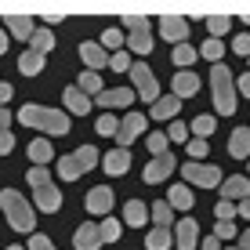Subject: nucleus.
<instances>
[{
    "mask_svg": "<svg viewBox=\"0 0 250 250\" xmlns=\"http://www.w3.org/2000/svg\"><path fill=\"white\" fill-rule=\"evenodd\" d=\"M15 120L25 127H37L44 134H69V113H58V109H47V105H22Z\"/></svg>",
    "mask_w": 250,
    "mask_h": 250,
    "instance_id": "nucleus-1",
    "label": "nucleus"
},
{
    "mask_svg": "<svg viewBox=\"0 0 250 250\" xmlns=\"http://www.w3.org/2000/svg\"><path fill=\"white\" fill-rule=\"evenodd\" d=\"M210 94H214V109H218V113H225V116L236 113L239 87H236V76L229 73V65H214L210 69Z\"/></svg>",
    "mask_w": 250,
    "mask_h": 250,
    "instance_id": "nucleus-2",
    "label": "nucleus"
},
{
    "mask_svg": "<svg viewBox=\"0 0 250 250\" xmlns=\"http://www.w3.org/2000/svg\"><path fill=\"white\" fill-rule=\"evenodd\" d=\"M0 207H4V214H7V221H11L15 232H29V236H33V229H37V214H33V207L22 200V192L4 188V192H0Z\"/></svg>",
    "mask_w": 250,
    "mask_h": 250,
    "instance_id": "nucleus-3",
    "label": "nucleus"
},
{
    "mask_svg": "<svg viewBox=\"0 0 250 250\" xmlns=\"http://www.w3.org/2000/svg\"><path fill=\"white\" fill-rule=\"evenodd\" d=\"M94 163H98V149H94V145H80L76 152H69V156L58 160V174H62L65 182H76L80 174L94 170Z\"/></svg>",
    "mask_w": 250,
    "mask_h": 250,
    "instance_id": "nucleus-4",
    "label": "nucleus"
},
{
    "mask_svg": "<svg viewBox=\"0 0 250 250\" xmlns=\"http://www.w3.org/2000/svg\"><path fill=\"white\" fill-rule=\"evenodd\" d=\"M131 83H134V94L142 102H149V105H156V102H160V83H156V76H152V69L145 62H134L131 65Z\"/></svg>",
    "mask_w": 250,
    "mask_h": 250,
    "instance_id": "nucleus-5",
    "label": "nucleus"
},
{
    "mask_svg": "<svg viewBox=\"0 0 250 250\" xmlns=\"http://www.w3.org/2000/svg\"><path fill=\"white\" fill-rule=\"evenodd\" d=\"M182 174H185V182H192L200 188H221V170L214 163H192L188 160L182 167Z\"/></svg>",
    "mask_w": 250,
    "mask_h": 250,
    "instance_id": "nucleus-6",
    "label": "nucleus"
},
{
    "mask_svg": "<svg viewBox=\"0 0 250 250\" xmlns=\"http://www.w3.org/2000/svg\"><path fill=\"white\" fill-rule=\"evenodd\" d=\"M160 37L167 40V44H185V37H188V22L182 19V15H163L160 19Z\"/></svg>",
    "mask_w": 250,
    "mask_h": 250,
    "instance_id": "nucleus-7",
    "label": "nucleus"
},
{
    "mask_svg": "<svg viewBox=\"0 0 250 250\" xmlns=\"http://www.w3.org/2000/svg\"><path fill=\"white\" fill-rule=\"evenodd\" d=\"M134 102V87H109V91H102L98 98H94V105L98 109H127Z\"/></svg>",
    "mask_w": 250,
    "mask_h": 250,
    "instance_id": "nucleus-8",
    "label": "nucleus"
},
{
    "mask_svg": "<svg viewBox=\"0 0 250 250\" xmlns=\"http://www.w3.org/2000/svg\"><path fill=\"white\" fill-rule=\"evenodd\" d=\"M218 200H229V203H243V200H250V178L247 174H232V178H225L221 182V196Z\"/></svg>",
    "mask_w": 250,
    "mask_h": 250,
    "instance_id": "nucleus-9",
    "label": "nucleus"
},
{
    "mask_svg": "<svg viewBox=\"0 0 250 250\" xmlns=\"http://www.w3.org/2000/svg\"><path fill=\"white\" fill-rule=\"evenodd\" d=\"M170 170H178V163H174V156L167 152V156H152V160H149V167L142 170V178H145L149 185H160L163 178L170 174Z\"/></svg>",
    "mask_w": 250,
    "mask_h": 250,
    "instance_id": "nucleus-10",
    "label": "nucleus"
},
{
    "mask_svg": "<svg viewBox=\"0 0 250 250\" xmlns=\"http://www.w3.org/2000/svg\"><path fill=\"white\" fill-rule=\"evenodd\" d=\"M80 58H83V65H87L91 73H98L102 65L113 62V55H109L102 44H94V40H83V44H80Z\"/></svg>",
    "mask_w": 250,
    "mask_h": 250,
    "instance_id": "nucleus-11",
    "label": "nucleus"
},
{
    "mask_svg": "<svg viewBox=\"0 0 250 250\" xmlns=\"http://www.w3.org/2000/svg\"><path fill=\"white\" fill-rule=\"evenodd\" d=\"M142 131H145V116H142V113H127L124 120H120V134H116L120 149H127V145H131Z\"/></svg>",
    "mask_w": 250,
    "mask_h": 250,
    "instance_id": "nucleus-12",
    "label": "nucleus"
},
{
    "mask_svg": "<svg viewBox=\"0 0 250 250\" xmlns=\"http://www.w3.org/2000/svg\"><path fill=\"white\" fill-rule=\"evenodd\" d=\"M196 243H200V225H196L192 218L178 221L174 225V247L178 250H196Z\"/></svg>",
    "mask_w": 250,
    "mask_h": 250,
    "instance_id": "nucleus-13",
    "label": "nucleus"
},
{
    "mask_svg": "<svg viewBox=\"0 0 250 250\" xmlns=\"http://www.w3.org/2000/svg\"><path fill=\"white\" fill-rule=\"evenodd\" d=\"M73 243H76V250H98L102 243H105V239H102V225H94V221H83V225L76 229Z\"/></svg>",
    "mask_w": 250,
    "mask_h": 250,
    "instance_id": "nucleus-14",
    "label": "nucleus"
},
{
    "mask_svg": "<svg viewBox=\"0 0 250 250\" xmlns=\"http://www.w3.org/2000/svg\"><path fill=\"white\" fill-rule=\"evenodd\" d=\"M196 91H200V76H196L192 69H182V73L170 80V94H174V98H192Z\"/></svg>",
    "mask_w": 250,
    "mask_h": 250,
    "instance_id": "nucleus-15",
    "label": "nucleus"
},
{
    "mask_svg": "<svg viewBox=\"0 0 250 250\" xmlns=\"http://www.w3.org/2000/svg\"><path fill=\"white\" fill-rule=\"evenodd\" d=\"M113 200H116L113 188H109V185H98V188H91V192H87V200H83V203H87L91 214H109V210H113Z\"/></svg>",
    "mask_w": 250,
    "mask_h": 250,
    "instance_id": "nucleus-16",
    "label": "nucleus"
},
{
    "mask_svg": "<svg viewBox=\"0 0 250 250\" xmlns=\"http://www.w3.org/2000/svg\"><path fill=\"white\" fill-rule=\"evenodd\" d=\"M4 25H7V33H11V37H19V40H33V33L40 29L29 15H7Z\"/></svg>",
    "mask_w": 250,
    "mask_h": 250,
    "instance_id": "nucleus-17",
    "label": "nucleus"
},
{
    "mask_svg": "<svg viewBox=\"0 0 250 250\" xmlns=\"http://www.w3.org/2000/svg\"><path fill=\"white\" fill-rule=\"evenodd\" d=\"M62 102H65V113H76V116H83V113H91V94H83L80 87H65L62 94Z\"/></svg>",
    "mask_w": 250,
    "mask_h": 250,
    "instance_id": "nucleus-18",
    "label": "nucleus"
},
{
    "mask_svg": "<svg viewBox=\"0 0 250 250\" xmlns=\"http://www.w3.org/2000/svg\"><path fill=\"white\" fill-rule=\"evenodd\" d=\"M33 200L44 214H55L58 207H62V192H58L55 185H44V188H33Z\"/></svg>",
    "mask_w": 250,
    "mask_h": 250,
    "instance_id": "nucleus-19",
    "label": "nucleus"
},
{
    "mask_svg": "<svg viewBox=\"0 0 250 250\" xmlns=\"http://www.w3.org/2000/svg\"><path fill=\"white\" fill-rule=\"evenodd\" d=\"M127 47H131V55H149L152 51V25H142V29L127 33Z\"/></svg>",
    "mask_w": 250,
    "mask_h": 250,
    "instance_id": "nucleus-20",
    "label": "nucleus"
},
{
    "mask_svg": "<svg viewBox=\"0 0 250 250\" xmlns=\"http://www.w3.org/2000/svg\"><path fill=\"white\" fill-rule=\"evenodd\" d=\"M102 163H105L109 174H127V170H131V152L127 149H109L105 156H102Z\"/></svg>",
    "mask_w": 250,
    "mask_h": 250,
    "instance_id": "nucleus-21",
    "label": "nucleus"
},
{
    "mask_svg": "<svg viewBox=\"0 0 250 250\" xmlns=\"http://www.w3.org/2000/svg\"><path fill=\"white\" fill-rule=\"evenodd\" d=\"M149 218H152V207H145L142 200H127V207H124V221H127V225L142 229Z\"/></svg>",
    "mask_w": 250,
    "mask_h": 250,
    "instance_id": "nucleus-22",
    "label": "nucleus"
},
{
    "mask_svg": "<svg viewBox=\"0 0 250 250\" xmlns=\"http://www.w3.org/2000/svg\"><path fill=\"white\" fill-rule=\"evenodd\" d=\"M229 152H232L236 160H247V156H250V127H236V131H232Z\"/></svg>",
    "mask_w": 250,
    "mask_h": 250,
    "instance_id": "nucleus-23",
    "label": "nucleus"
},
{
    "mask_svg": "<svg viewBox=\"0 0 250 250\" xmlns=\"http://www.w3.org/2000/svg\"><path fill=\"white\" fill-rule=\"evenodd\" d=\"M178 113H182V98H174V94H167V98H160L156 105H152V120H174Z\"/></svg>",
    "mask_w": 250,
    "mask_h": 250,
    "instance_id": "nucleus-24",
    "label": "nucleus"
},
{
    "mask_svg": "<svg viewBox=\"0 0 250 250\" xmlns=\"http://www.w3.org/2000/svg\"><path fill=\"white\" fill-rule=\"evenodd\" d=\"M152 225L156 229H174V207H170L167 200L152 203Z\"/></svg>",
    "mask_w": 250,
    "mask_h": 250,
    "instance_id": "nucleus-25",
    "label": "nucleus"
},
{
    "mask_svg": "<svg viewBox=\"0 0 250 250\" xmlns=\"http://www.w3.org/2000/svg\"><path fill=\"white\" fill-rule=\"evenodd\" d=\"M167 203L174 207V210H192V203H196V196L188 192V185H174L167 192Z\"/></svg>",
    "mask_w": 250,
    "mask_h": 250,
    "instance_id": "nucleus-26",
    "label": "nucleus"
},
{
    "mask_svg": "<svg viewBox=\"0 0 250 250\" xmlns=\"http://www.w3.org/2000/svg\"><path fill=\"white\" fill-rule=\"evenodd\" d=\"M55 47V33L47 29V25H40L37 33H33V40H29V51H37V55H44L47 58V51Z\"/></svg>",
    "mask_w": 250,
    "mask_h": 250,
    "instance_id": "nucleus-27",
    "label": "nucleus"
},
{
    "mask_svg": "<svg viewBox=\"0 0 250 250\" xmlns=\"http://www.w3.org/2000/svg\"><path fill=\"white\" fill-rule=\"evenodd\" d=\"M19 69H22V76H40V73H44V55L25 51V55L19 58Z\"/></svg>",
    "mask_w": 250,
    "mask_h": 250,
    "instance_id": "nucleus-28",
    "label": "nucleus"
},
{
    "mask_svg": "<svg viewBox=\"0 0 250 250\" xmlns=\"http://www.w3.org/2000/svg\"><path fill=\"white\" fill-rule=\"evenodd\" d=\"M214 127H218V120L210 113H200L192 124H188V131H192V138H207V134H214Z\"/></svg>",
    "mask_w": 250,
    "mask_h": 250,
    "instance_id": "nucleus-29",
    "label": "nucleus"
},
{
    "mask_svg": "<svg viewBox=\"0 0 250 250\" xmlns=\"http://www.w3.org/2000/svg\"><path fill=\"white\" fill-rule=\"evenodd\" d=\"M29 160H33V167H44L51 160V142L47 138H37V142L29 145Z\"/></svg>",
    "mask_w": 250,
    "mask_h": 250,
    "instance_id": "nucleus-30",
    "label": "nucleus"
},
{
    "mask_svg": "<svg viewBox=\"0 0 250 250\" xmlns=\"http://www.w3.org/2000/svg\"><path fill=\"white\" fill-rule=\"evenodd\" d=\"M76 87H80L83 94H94V98H98V94L105 91V87H102V76H98V73H91V69H87V73H80V80H76Z\"/></svg>",
    "mask_w": 250,
    "mask_h": 250,
    "instance_id": "nucleus-31",
    "label": "nucleus"
},
{
    "mask_svg": "<svg viewBox=\"0 0 250 250\" xmlns=\"http://www.w3.org/2000/svg\"><path fill=\"white\" fill-rule=\"evenodd\" d=\"M174 239H170V229H152L145 236V250H167Z\"/></svg>",
    "mask_w": 250,
    "mask_h": 250,
    "instance_id": "nucleus-32",
    "label": "nucleus"
},
{
    "mask_svg": "<svg viewBox=\"0 0 250 250\" xmlns=\"http://www.w3.org/2000/svg\"><path fill=\"white\" fill-rule=\"evenodd\" d=\"M170 58H174L178 73H182V69H188V65L196 62V58H200V55H196V47H188V44H178V47H174V55H170Z\"/></svg>",
    "mask_w": 250,
    "mask_h": 250,
    "instance_id": "nucleus-33",
    "label": "nucleus"
},
{
    "mask_svg": "<svg viewBox=\"0 0 250 250\" xmlns=\"http://www.w3.org/2000/svg\"><path fill=\"white\" fill-rule=\"evenodd\" d=\"M229 25H232V19L229 15H210L207 19V29H210V40H221L229 33Z\"/></svg>",
    "mask_w": 250,
    "mask_h": 250,
    "instance_id": "nucleus-34",
    "label": "nucleus"
},
{
    "mask_svg": "<svg viewBox=\"0 0 250 250\" xmlns=\"http://www.w3.org/2000/svg\"><path fill=\"white\" fill-rule=\"evenodd\" d=\"M94 127H98V134H105V138H116V134H120V120H116L113 113H102Z\"/></svg>",
    "mask_w": 250,
    "mask_h": 250,
    "instance_id": "nucleus-35",
    "label": "nucleus"
},
{
    "mask_svg": "<svg viewBox=\"0 0 250 250\" xmlns=\"http://www.w3.org/2000/svg\"><path fill=\"white\" fill-rule=\"evenodd\" d=\"M221 55H225L221 40H207V44L200 47V58H207V62H214V65H221Z\"/></svg>",
    "mask_w": 250,
    "mask_h": 250,
    "instance_id": "nucleus-36",
    "label": "nucleus"
},
{
    "mask_svg": "<svg viewBox=\"0 0 250 250\" xmlns=\"http://www.w3.org/2000/svg\"><path fill=\"white\" fill-rule=\"evenodd\" d=\"M145 145H149V152H152V156H167V134H163V131H156V134H149V138H145Z\"/></svg>",
    "mask_w": 250,
    "mask_h": 250,
    "instance_id": "nucleus-37",
    "label": "nucleus"
},
{
    "mask_svg": "<svg viewBox=\"0 0 250 250\" xmlns=\"http://www.w3.org/2000/svg\"><path fill=\"white\" fill-rule=\"evenodd\" d=\"M236 214H239V203H229V200L214 203V218H218V221H232Z\"/></svg>",
    "mask_w": 250,
    "mask_h": 250,
    "instance_id": "nucleus-38",
    "label": "nucleus"
},
{
    "mask_svg": "<svg viewBox=\"0 0 250 250\" xmlns=\"http://www.w3.org/2000/svg\"><path fill=\"white\" fill-rule=\"evenodd\" d=\"M120 236H124V225H120V221H113V218L102 221V239H105V243H116Z\"/></svg>",
    "mask_w": 250,
    "mask_h": 250,
    "instance_id": "nucleus-39",
    "label": "nucleus"
},
{
    "mask_svg": "<svg viewBox=\"0 0 250 250\" xmlns=\"http://www.w3.org/2000/svg\"><path fill=\"white\" fill-rule=\"evenodd\" d=\"M131 51H116L113 55V62H109V69H113V73H131Z\"/></svg>",
    "mask_w": 250,
    "mask_h": 250,
    "instance_id": "nucleus-40",
    "label": "nucleus"
},
{
    "mask_svg": "<svg viewBox=\"0 0 250 250\" xmlns=\"http://www.w3.org/2000/svg\"><path fill=\"white\" fill-rule=\"evenodd\" d=\"M98 44L105 47V51H116L120 44H124V29H105V33H102V40H98Z\"/></svg>",
    "mask_w": 250,
    "mask_h": 250,
    "instance_id": "nucleus-41",
    "label": "nucleus"
},
{
    "mask_svg": "<svg viewBox=\"0 0 250 250\" xmlns=\"http://www.w3.org/2000/svg\"><path fill=\"white\" fill-rule=\"evenodd\" d=\"M185 149H188V160H192V163H203V156H207V142H203V138L185 142Z\"/></svg>",
    "mask_w": 250,
    "mask_h": 250,
    "instance_id": "nucleus-42",
    "label": "nucleus"
},
{
    "mask_svg": "<svg viewBox=\"0 0 250 250\" xmlns=\"http://www.w3.org/2000/svg\"><path fill=\"white\" fill-rule=\"evenodd\" d=\"M29 185H33V188L51 185V170H47V167H33V170H29Z\"/></svg>",
    "mask_w": 250,
    "mask_h": 250,
    "instance_id": "nucleus-43",
    "label": "nucleus"
},
{
    "mask_svg": "<svg viewBox=\"0 0 250 250\" xmlns=\"http://www.w3.org/2000/svg\"><path fill=\"white\" fill-rule=\"evenodd\" d=\"M232 51H236V55H243V58H250V33L232 37Z\"/></svg>",
    "mask_w": 250,
    "mask_h": 250,
    "instance_id": "nucleus-44",
    "label": "nucleus"
},
{
    "mask_svg": "<svg viewBox=\"0 0 250 250\" xmlns=\"http://www.w3.org/2000/svg\"><path fill=\"white\" fill-rule=\"evenodd\" d=\"M188 134H192V131H188L185 124H178V120H174V124H170V131H167V138H170V142H185Z\"/></svg>",
    "mask_w": 250,
    "mask_h": 250,
    "instance_id": "nucleus-45",
    "label": "nucleus"
},
{
    "mask_svg": "<svg viewBox=\"0 0 250 250\" xmlns=\"http://www.w3.org/2000/svg\"><path fill=\"white\" fill-rule=\"evenodd\" d=\"M236 225H232V221H218V225H214V236H218V239H232V236H236Z\"/></svg>",
    "mask_w": 250,
    "mask_h": 250,
    "instance_id": "nucleus-46",
    "label": "nucleus"
},
{
    "mask_svg": "<svg viewBox=\"0 0 250 250\" xmlns=\"http://www.w3.org/2000/svg\"><path fill=\"white\" fill-rule=\"evenodd\" d=\"M124 25H127V33H134V29H142V25H149V19H145V15H124Z\"/></svg>",
    "mask_w": 250,
    "mask_h": 250,
    "instance_id": "nucleus-47",
    "label": "nucleus"
},
{
    "mask_svg": "<svg viewBox=\"0 0 250 250\" xmlns=\"http://www.w3.org/2000/svg\"><path fill=\"white\" fill-rule=\"evenodd\" d=\"M29 250H55V247H51V239H47V236L33 232V236H29Z\"/></svg>",
    "mask_w": 250,
    "mask_h": 250,
    "instance_id": "nucleus-48",
    "label": "nucleus"
},
{
    "mask_svg": "<svg viewBox=\"0 0 250 250\" xmlns=\"http://www.w3.org/2000/svg\"><path fill=\"white\" fill-rule=\"evenodd\" d=\"M11 149H15V138H11V131H4L0 134V156H7Z\"/></svg>",
    "mask_w": 250,
    "mask_h": 250,
    "instance_id": "nucleus-49",
    "label": "nucleus"
},
{
    "mask_svg": "<svg viewBox=\"0 0 250 250\" xmlns=\"http://www.w3.org/2000/svg\"><path fill=\"white\" fill-rule=\"evenodd\" d=\"M11 94H15V87H11V83H4V80H0V109H4L7 102H11Z\"/></svg>",
    "mask_w": 250,
    "mask_h": 250,
    "instance_id": "nucleus-50",
    "label": "nucleus"
},
{
    "mask_svg": "<svg viewBox=\"0 0 250 250\" xmlns=\"http://www.w3.org/2000/svg\"><path fill=\"white\" fill-rule=\"evenodd\" d=\"M11 120H15V113H7V109H0V134H4V131H11Z\"/></svg>",
    "mask_w": 250,
    "mask_h": 250,
    "instance_id": "nucleus-51",
    "label": "nucleus"
},
{
    "mask_svg": "<svg viewBox=\"0 0 250 250\" xmlns=\"http://www.w3.org/2000/svg\"><path fill=\"white\" fill-rule=\"evenodd\" d=\"M65 19V11H58V7H47L44 11V22H62Z\"/></svg>",
    "mask_w": 250,
    "mask_h": 250,
    "instance_id": "nucleus-52",
    "label": "nucleus"
},
{
    "mask_svg": "<svg viewBox=\"0 0 250 250\" xmlns=\"http://www.w3.org/2000/svg\"><path fill=\"white\" fill-rule=\"evenodd\" d=\"M200 250H221V239L218 236H207L203 243H200Z\"/></svg>",
    "mask_w": 250,
    "mask_h": 250,
    "instance_id": "nucleus-53",
    "label": "nucleus"
},
{
    "mask_svg": "<svg viewBox=\"0 0 250 250\" xmlns=\"http://www.w3.org/2000/svg\"><path fill=\"white\" fill-rule=\"evenodd\" d=\"M236 87H239V94H247V98H250V73H247V76H239Z\"/></svg>",
    "mask_w": 250,
    "mask_h": 250,
    "instance_id": "nucleus-54",
    "label": "nucleus"
},
{
    "mask_svg": "<svg viewBox=\"0 0 250 250\" xmlns=\"http://www.w3.org/2000/svg\"><path fill=\"white\" fill-rule=\"evenodd\" d=\"M239 250H250V229H243V236H239Z\"/></svg>",
    "mask_w": 250,
    "mask_h": 250,
    "instance_id": "nucleus-55",
    "label": "nucleus"
},
{
    "mask_svg": "<svg viewBox=\"0 0 250 250\" xmlns=\"http://www.w3.org/2000/svg\"><path fill=\"white\" fill-rule=\"evenodd\" d=\"M239 214H243V218H250V200H243V203H239Z\"/></svg>",
    "mask_w": 250,
    "mask_h": 250,
    "instance_id": "nucleus-56",
    "label": "nucleus"
},
{
    "mask_svg": "<svg viewBox=\"0 0 250 250\" xmlns=\"http://www.w3.org/2000/svg\"><path fill=\"white\" fill-rule=\"evenodd\" d=\"M4 51H7V33L0 29V55H4Z\"/></svg>",
    "mask_w": 250,
    "mask_h": 250,
    "instance_id": "nucleus-57",
    "label": "nucleus"
},
{
    "mask_svg": "<svg viewBox=\"0 0 250 250\" xmlns=\"http://www.w3.org/2000/svg\"><path fill=\"white\" fill-rule=\"evenodd\" d=\"M243 22H247V25H250V11H243Z\"/></svg>",
    "mask_w": 250,
    "mask_h": 250,
    "instance_id": "nucleus-58",
    "label": "nucleus"
},
{
    "mask_svg": "<svg viewBox=\"0 0 250 250\" xmlns=\"http://www.w3.org/2000/svg\"><path fill=\"white\" fill-rule=\"evenodd\" d=\"M7 250H22V247H7Z\"/></svg>",
    "mask_w": 250,
    "mask_h": 250,
    "instance_id": "nucleus-59",
    "label": "nucleus"
},
{
    "mask_svg": "<svg viewBox=\"0 0 250 250\" xmlns=\"http://www.w3.org/2000/svg\"><path fill=\"white\" fill-rule=\"evenodd\" d=\"M225 250H239V247H225Z\"/></svg>",
    "mask_w": 250,
    "mask_h": 250,
    "instance_id": "nucleus-60",
    "label": "nucleus"
}]
</instances>
